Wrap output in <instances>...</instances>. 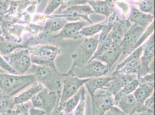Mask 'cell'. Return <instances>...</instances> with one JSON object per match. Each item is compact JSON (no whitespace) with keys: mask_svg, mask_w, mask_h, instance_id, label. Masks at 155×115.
Listing matches in <instances>:
<instances>
[{"mask_svg":"<svg viewBox=\"0 0 155 115\" xmlns=\"http://www.w3.org/2000/svg\"><path fill=\"white\" fill-rule=\"evenodd\" d=\"M73 115V113H70L69 115Z\"/></svg>","mask_w":155,"mask_h":115,"instance_id":"obj_46","label":"cell"},{"mask_svg":"<svg viewBox=\"0 0 155 115\" xmlns=\"http://www.w3.org/2000/svg\"><path fill=\"white\" fill-rule=\"evenodd\" d=\"M145 29L135 24H131L119 43L123 55H129L135 50L136 45Z\"/></svg>","mask_w":155,"mask_h":115,"instance_id":"obj_10","label":"cell"},{"mask_svg":"<svg viewBox=\"0 0 155 115\" xmlns=\"http://www.w3.org/2000/svg\"><path fill=\"white\" fill-rule=\"evenodd\" d=\"M112 76H100L88 79L84 84L90 96L96 90L105 88L107 85L112 79Z\"/></svg>","mask_w":155,"mask_h":115,"instance_id":"obj_22","label":"cell"},{"mask_svg":"<svg viewBox=\"0 0 155 115\" xmlns=\"http://www.w3.org/2000/svg\"><path fill=\"white\" fill-rule=\"evenodd\" d=\"M112 76L113 77L112 79L107 85L105 88L115 96L126 84L137 78V75L113 73Z\"/></svg>","mask_w":155,"mask_h":115,"instance_id":"obj_15","label":"cell"},{"mask_svg":"<svg viewBox=\"0 0 155 115\" xmlns=\"http://www.w3.org/2000/svg\"><path fill=\"white\" fill-rule=\"evenodd\" d=\"M44 88L45 87L42 84L38 82H36L35 83L31 85L30 87L27 89L21 92L18 95L13 97V102L15 106L19 104H25L31 100L34 96L36 95Z\"/></svg>","mask_w":155,"mask_h":115,"instance_id":"obj_20","label":"cell"},{"mask_svg":"<svg viewBox=\"0 0 155 115\" xmlns=\"http://www.w3.org/2000/svg\"><path fill=\"white\" fill-rule=\"evenodd\" d=\"M115 0H88L94 13L104 15L108 18L114 11Z\"/></svg>","mask_w":155,"mask_h":115,"instance_id":"obj_19","label":"cell"},{"mask_svg":"<svg viewBox=\"0 0 155 115\" xmlns=\"http://www.w3.org/2000/svg\"><path fill=\"white\" fill-rule=\"evenodd\" d=\"M122 55V50L119 44L112 43L96 60L102 62L110 69Z\"/></svg>","mask_w":155,"mask_h":115,"instance_id":"obj_18","label":"cell"},{"mask_svg":"<svg viewBox=\"0 0 155 115\" xmlns=\"http://www.w3.org/2000/svg\"><path fill=\"white\" fill-rule=\"evenodd\" d=\"M88 0H64L63 4L60 7L58 11V13L61 11L64 10L67 7L72 5H86L87 4Z\"/></svg>","mask_w":155,"mask_h":115,"instance_id":"obj_33","label":"cell"},{"mask_svg":"<svg viewBox=\"0 0 155 115\" xmlns=\"http://www.w3.org/2000/svg\"><path fill=\"white\" fill-rule=\"evenodd\" d=\"M7 113L8 115H20L19 112L16 109L14 108L8 110L7 112Z\"/></svg>","mask_w":155,"mask_h":115,"instance_id":"obj_41","label":"cell"},{"mask_svg":"<svg viewBox=\"0 0 155 115\" xmlns=\"http://www.w3.org/2000/svg\"><path fill=\"white\" fill-rule=\"evenodd\" d=\"M125 114L122 112L116 106L113 107L107 111L104 115H124Z\"/></svg>","mask_w":155,"mask_h":115,"instance_id":"obj_38","label":"cell"},{"mask_svg":"<svg viewBox=\"0 0 155 115\" xmlns=\"http://www.w3.org/2000/svg\"><path fill=\"white\" fill-rule=\"evenodd\" d=\"M87 80L88 79L79 78L70 72L62 74L63 87L59 102L64 103L75 95Z\"/></svg>","mask_w":155,"mask_h":115,"instance_id":"obj_8","label":"cell"},{"mask_svg":"<svg viewBox=\"0 0 155 115\" xmlns=\"http://www.w3.org/2000/svg\"><path fill=\"white\" fill-rule=\"evenodd\" d=\"M5 39H6L4 38L3 36H2L0 35V44H1V43H2Z\"/></svg>","mask_w":155,"mask_h":115,"instance_id":"obj_43","label":"cell"},{"mask_svg":"<svg viewBox=\"0 0 155 115\" xmlns=\"http://www.w3.org/2000/svg\"><path fill=\"white\" fill-rule=\"evenodd\" d=\"M58 102L56 104L55 108L53 109V110L52 111V113H51L50 115H68L69 114H67L65 112H64L63 110H60L58 109Z\"/></svg>","mask_w":155,"mask_h":115,"instance_id":"obj_40","label":"cell"},{"mask_svg":"<svg viewBox=\"0 0 155 115\" xmlns=\"http://www.w3.org/2000/svg\"><path fill=\"white\" fill-rule=\"evenodd\" d=\"M36 82V78L32 74L18 75L0 73V90L11 97L16 96Z\"/></svg>","mask_w":155,"mask_h":115,"instance_id":"obj_1","label":"cell"},{"mask_svg":"<svg viewBox=\"0 0 155 115\" xmlns=\"http://www.w3.org/2000/svg\"><path fill=\"white\" fill-rule=\"evenodd\" d=\"M60 95L61 93L44 88L34 96L31 101L34 108L43 110L45 112L46 115H50L58 102L60 101Z\"/></svg>","mask_w":155,"mask_h":115,"instance_id":"obj_6","label":"cell"},{"mask_svg":"<svg viewBox=\"0 0 155 115\" xmlns=\"http://www.w3.org/2000/svg\"><path fill=\"white\" fill-rule=\"evenodd\" d=\"M15 108L19 112L20 115H30L29 105L26 103L16 105L15 106Z\"/></svg>","mask_w":155,"mask_h":115,"instance_id":"obj_35","label":"cell"},{"mask_svg":"<svg viewBox=\"0 0 155 115\" xmlns=\"http://www.w3.org/2000/svg\"><path fill=\"white\" fill-rule=\"evenodd\" d=\"M129 115H155V111L154 109L148 108L145 106V108L141 111L134 112Z\"/></svg>","mask_w":155,"mask_h":115,"instance_id":"obj_36","label":"cell"},{"mask_svg":"<svg viewBox=\"0 0 155 115\" xmlns=\"http://www.w3.org/2000/svg\"><path fill=\"white\" fill-rule=\"evenodd\" d=\"M105 24V20L97 24H92L91 26L84 27L80 31L82 38H90L99 34L103 29Z\"/></svg>","mask_w":155,"mask_h":115,"instance_id":"obj_27","label":"cell"},{"mask_svg":"<svg viewBox=\"0 0 155 115\" xmlns=\"http://www.w3.org/2000/svg\"><path fill=\"white\" fill-rule=\"evenodd\" d=\"M138 104L133 93L122 98L115 106L125 115H129L134 112L138 107Z\"/></svg>","mask_w":155,"mask_h":115,"instance_id":"obj_23","label":"cell"},{"mask_svg":"<svg viewBox=\"0 0 155 115\" xmlns=\"http://www.w3.org/2000/svg\"><path fill=\"white\" fill-rule=\"evenodd\" d=\"M32 64L55 67V59L59 55L62 48L49 44L35 45L27 48Z\"/></svg>","mask_w":155,"mask_h":115,"instance_id":"obj_3","label":"cell"},{"mask_svg":"<svg viewBox=\"0 0 155 115\" xmlns=\"http://www.w3.org/2000/svg\"><path fill=\"white\" fill-rule=\"evenodd\" d=\"M4 13H1L0 12V23L2 22V21L3 20V19H4Z\"/></svg>","mask_w":155,"mask_h":115,"instance_id":"obj_42","label":"cell"},{"mask_svg":"<svg viewBox=\"0 0 155 115\" xmlns=\"http://www.w3.org/2000/svg\"><path fill=\"white\" fill-rule=\"evenodd\" d=\"M14 108L13 97L8 96L0 90V113L7 112Z\"/></svg>","mask_w":155,"mask_h":115,"instance_id":"obj_28","label":"cell"},{"mask_svg":"<svg viewBox=\"0 0 155 115\" xmlns=\"http://www.w3.org/2000/svg\"><path fill=\"white\" fill-rule=\"evenodd\" d=\"M0 69L8 73L16 74L15 71L9 65L4 57L0 54Z\"/></svg>","mask_w":155,"mask_h":115,"instance_id":"obj_34","label":"cell"},{"mask_svg":"<svg viewBox=\"0 0 155 115\" xmlns=\"http://www.w3.org/2000/svg\"><path fill=\"white\" fill-rule=\"evenodd\" d=\"M139 81L138 77L131 81L127 84H126L123 88L114 96V104L115 106L116 103L118 102L122 98L133 93L139 85Z\"/></svg>","mask_w":155,"mask_h":115,"instance_id":"obj_26","label":"cell"},{"mask_svg":"<svg viewBox=\"0 0 155 115\" xmlns=\"http://www.w3.org/2000/svg\"><path fill=\"white\" fill-rule=\"evenodd\" d=\"M0 73H5V71H4L2 70V69H0Z\"/></svg>","mask_w":155,"mask_h":115,"instance_id":"obj_45","label":"cell"},{"mask_svg":"<svg viewBox=\"0 0 155 115\" xmlns=\"http://www.w3.org/2000/svg\"><path fill=\"white\" fill-rule=\"evenodd\" d=\"M29 70L32 72L37 82L42 84L44 87L51 91L61 93L62 74L57 67L32 64Z\"/></svg>","mask_w":155,"mask_h":115,"instance_id":"obj_2","label":"cell"},{"mask_svg":"<svg viewBox=\"0 0 155 115\" xmlns=\"http://www.w3.org/2000/svg\"><path fill=\"white\" fill-rule=\"evenodd\" d=\"M85 26L84 21H72L67 23L63 28L55 35H51L52 41L56 39L78 40L82 38L80 31Z\"/></svg>","mask_w":155,"mask_h":115,"instance_id":"obj_13","label":"cell"},{"mask_svg":"<svg viewBox=\"0 0 155 115\" xmlns=\"http://www.w3.org/2000/svg\"><path fill=\"white\" fill-rule=\"evenodd\" d=\"M43 20H46L45 26H43L42 33L45 35H50L52 33L59 32L68 23V20L59 17H53L52 15H42Z\"/></svg>","mask_w":155,"mask_h":115,"instance_id":"obj_17","label":"cell"},{"mask_svg":"<svg viewBox=\"0 0 155 115\" xmlns=\"http://www.w3.org/2000/svg\"><path fill=\"white\" fill-rule=\"evenodd\" d=\"M0 115H8V113H7V112H5V113H0Z\"/></svg>","mask_w":155,"mask_h":115,"instance_id":"obj_44","label":"cell"},{"mask_svg":"<svg viewBox=\"0 0 155 115\" xmlns=\"http://www.w3.org/2000/svg\"><path fill=\"white\" fill-rule=\"evenodd\" d=\"M0 30H1V26H0Z\"/></svg>","mask_w":155,"mask_h":115,"instance_id":"obj_47","label":"cell"},{"mask_svg":"<svg viewBox=\"0 0 155 115\" xmlns=\"http://www.w3.org/2000/svg\"><path fill=\"white\" fill-rule=\"evenodd\" d=\"M154 15L141 11L135 7H131L127 19L130 22L146 29L154 21Z\"/></svg>","mask_w":155,"mask_h":115,"instance_id":"obj_16","label":"cell"},{"mask_svg":"<svg viewBox=\"0 0 155 115\" xmlns=\"http://www.w3.org/2000/svg\"><path fill=\"white\" fill-rule=\"evenodd\" d=\"M143 12L152 15L155 14V0H138L134 2Z\"/></svg>","mask_w":155,"mask_h":115,"instance_id":"obj_30","label":"cell"},{"mask_svg":"<svg viewBox=\"0 0 155 115\" xmlns=\"http://www.w3.org/2000/svg\"><path fill=\"white\" fill-rule=\"evenodd\" d=\"M64 0H49L44 14L50 16L63 4Z\"/></svg>","mask_w":155,"mask_h":115,"instance_id":"obj_32","label":"cell"},{"mask_svg":"<svg viewBox=\"0 0 155 115\" xmlns=\"http://www.w3.org/2000/svg\"><path fill=\"white\" fill-rule=\"evenodd\" d=\"M131 24L129 20L123 19L118 13H116L114 25L108 36L113 43L119 44L123 36L129 29Z\"/></svg>","mask_w":155,"mask_h":115,"instance_id":"obj_14","label":"cell"},{"mask_svg":"<svg viewBox=\"0 0 155 115\" xmlns=\"http://www.w3.org/2000/svg\"><path fill=\"white\" fill-rule=\"evenodd\" d=\"M16 74H25L29 70L32 63L27 48H19L12 53L3 56Z\"/></svg>","mask_w":155,"mask_h":115,"instance_id":"obj_7","label":"cell"},{"mask_svg":"<svg viewBox=\"0 0 155 115\" xmlns=\"http://www.w3.org/2000/svg\"><path fill=\"white\" fill-rule=\"evenodd\" d=\"M116 8L115 11L118 13L123 19H127L126 16L129 14L131 5L127 2L124 0H115L114 1V9Z\"/></svg>","mask_w":155,"mask_h":115,"instance_id":"obj_29","label":"cell"},{"mask_svg":"<svg viewBox=\"0 0 155 115\" xmlns=\"http://www.w3.org/2000/svg\"><path fill=\"white\" fill-rule=\"evenodd\" d=\"M29 115H46V113L43 110L32 107L29 109Z\"/></svg>","mask_w":155,"mask_h":115,"instance_id":"obj_39","label":"cell"},{"mask_svg":"<svg viewBox=\"0 0 155 115\" xmlns=\"http://www.w3.org/2000/svg\"><path fill=\"white\" fill-rule=\"evenodd\" d=\"M91 97L92 115H104L115 106L114 96L106 88L97 90Z\"/></svg>","mask_w":155,"mask_h":115,"instance_id":"obj_5","label":"cell"},{"mask_svg":"<svg viewBox=\"0 0 155 115\" xmlns=\"http://www.w3.org/2000/svg\"><path fill=\"white\" fill-rule=\"evenodd\" d=\"M143 105L150 109H155V96L154 93L150 96L148 99L146 100V101L143 103Z\"/></svg>","mask_w":155,"mask_h":115,"instance_id":"obj_37","label":"cell"},{"mask_svg":"<svg viewBox=\"0 0 155 115\" xmlns=\"http://www.w3.org/2000/svg\"></svg>","mask_w":155,"mask_h":115,"instance_id":"obj_48","label":"cell"},{"mask_svg":"<svg viewBox=\"0 0 155 115\" xmlns=\"http://www.w3.org/2000/svg\"><path fill=\"white\" fill-rule=\"evenodd\" d=\"M154 90L155 82H140L133 92V95L137 102L142 105L147 99L154 93Z\"/></svg>","mask_w":155,"mask_h":115,"instance_id":"obj_21","label":"cell"},{"mask_svg":"<svg viewBox=\"0 0 155 115\" xmlns=\"http://www.w3.org/2000/svg\"><path fill=\"white\" fill-rule=\"evenodd\" d=\"M99 34L90 38H85L81 44L71 55L72 64L70 71L83 67L93 57L97 49Z\"/></svg>","mask_w":155,"mask_h":115,"instance_id":"obj_4","label":"cell"},{"mask_svg":"<svg viewBox=\"0 0 155 115\" xmlns=\"http://www.w3.org/2000/svg\"><path fill=\"white\" fill-rule=\"evenodd\" d=\"M140 69V58L130 61L120 67L116 68L113 73L138 75ZM138 77V76H137Z\"/></svg>","mask_w":155,"mask_h":115,"instance_id":"obj_25","label":"cell"},{"mask_svg":"<svg viewBox=\"0 0 155 115\" xmlns=\"http://www.w3.org/2000/svg\"><path fill=\"white\" fill-rule=\"evenodd\" d=\"M155 35L152 34L143 43V48L140 57V69L138 77H143L150 71V65L154 59L155 54Z\"/></svg>","mask_w":155,"mask_h":115,"instance_id":"obj_12","label":"cell"},{"mask_svg":"<svg viewBox=\"0 0 155 115\" xmlns=\"http://www.w3.org/2000/svg\"><path fill=\"white\" fill-rule=\"evenodd\" d=\"M93 13H95L89 5H77L67 7L57 14L52 16L53 17H63L71 20L82 19L92 24L93 23L89 16Z\"/></svg>","mask_w":155,"mask_h":115,"instance_id":"obj_11","label":"cell"},{"mask_svg":"<svg viewBox=\"0 0 155 115\" xmlns=\"http://www.w3.org/2000/svg\"><path fill=\"white\" fill-rule=\"evenodd\" d=\"M81 94L82 88L78 91L77 93L75 95L72 96L71 98L67 100L64 103L58 102V109L60 110H63L67 114H70L72 113L80 101Z\"/></svg>","mask_w":155,"mask_h":115,"instance_id":"obj_24","label":"cell"},{"mask_svg":"<svg viewBox=\"0 0 155 115\" xmlns=\"http://www.w3.org/2000/svg\"><path fill=\"white\" fill-rule=\"evenodd\" d=\"M110 69L98 60H92L83 67L68 72L81 79H89L94 77L104 76L107 74Z\"/></svg>","mask_w":155,"mask_h":115,"instance_id":"obj_9","label":"cell"},{"mask_svg":"<svg viewBox=\"0 0 155 115\" xmlns=\"http://www.w3.org/2000/svg\"><path fill=\"white\" fill-rule=\"evenodd\" d=\"M86 107V95L84 86L82 87V94L80 101L77 106L74 110L73 115H85V110Z\"/></svg>","mask_w":155,"mask_h":115,"instance_id":"obj_31","label":"cell"}]
</instances>
